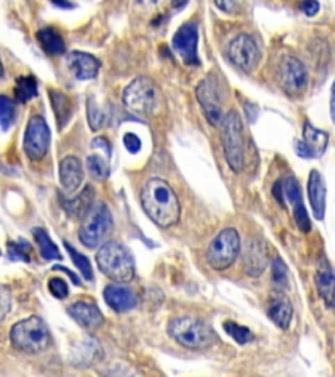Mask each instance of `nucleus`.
<instances>
[{"instance_id":"obj_44","label":"nucleus","mask_w":335,"mask_h":377,"mask_svg":"<svg viewBox=\"0 0 335 377\" xmlns=\"http://www.w3.org/2000/svg\"><path fill=\"white\" fill-rule=\"evenodd\" d=\"M272 193H274V195L277 197V200H279L280 203L283 204V184H281L280 181H278V182L274 185Z\"/></svg>"},{"instance_id":"obj_13","label":"nucleus","mask_w":335,"mask_h":377,"mask_svg":"<svg viewBox=\"0 0 335 377\" xmlns=\"http://www.w3.org/2000/svg\"><path fill=\"white\" fill-rule=\"evenodd\" d=\"M329 142V134L316 129L305 122L302 129V141H296L295 151L302 159H318L324 155Z\"/></svg>"},{"instance_id":"obj_16","label":"nucleus","mask_w":335,"mask_h":377,"mask_svg":"<svg viewBox=\"0 0 335 377\" xmlns=\"http://www.w3.org/2000/svg\"><path fill=\"white\" fill-rule=\"evenodd\" d=\"M283 188H284L286 198L288 200L293 207V218H295V222L297 224L299 230L302 232H309L312 225H311L308 212L305 210V206L302 202V188H300L297 179L295 177L286 178Z\"/></svg>"},{"instance_id":"obj_3","label":"nucleus","mask_w":335,"mask_h":377,"mask_svg":"<svg viewBox=\"0 0 335 377\" xmlns=\"http://www.w3.org/2000/svg\"><path fill=\"white\" fill-rule=\"evenodd\" d=\"M168 333L177 344L190 350L209 348L216 341V335L206 322L190 316L177 317L169 322Z\"/></svg>"},{"instance_id":"obj_9","label":"nucleus","mask_w":335,"mask_h":377,"mask_svg":"<svg viewBox=\"0 0 335 377\" xmlns=\"http://www.w3.org/2000/svg\"><path fill=\"white\" fill-rule=\"evenodd\" d=\"M51 141L50 129L41 115H33L24 135V152L32 161L45 157Z\"/></svg>"},{"instance_id":"obj_36","label":"nucleus","mask_w":335,"mask_h":377,"mask_svg":"<svg viewBox=\"0 0 335 377\" xmlns=\"http://www.w3.org/2000/svg\"><path fill=\"white\" fill-rule=\"evenodd\" d=\"M272 280L279 287H284L288 283V268L280 257H277L272 262Z\"/></svg>"},{"instance_id":"obj_30","label":"nucleus","mask_w":335,"mask_h":377,"mask_svg":"<svg viewBox=\"0 0 335 377\" xmlns=\"http://www.w3.org/2000/svg\"><path fill=\"white\" fill-rule=\"evenodd\" d=\"M87 168H88L90 177L95 178L96 181H104L109 177V173H111L109 164L101 156H90L87 160Z\"/></svg>"},{"instance_id":"obj_31","label":"nucleus","mask_w":335,"mask_h":377,"mask_svg":"<svg viewBox=\"0 0 335 377\" xmlns=\"http://www.w3.org/2000/svg\"><path fill=\"white\" fill-rule=\"evenodd\" d=\"M65 246L67 249L68 255L71 257V259L74 261L75 266L78 267L79 271L81 273V275L84 277V279L87 280H93V268H92V265H90V259L81 253H79L78 250L68 244V243H65Z\"/></svg>"},{"instance_id":"obj_15","label":"nucleus","mask_w":335,"mask_h":377,"mask_svg":"<svg viewBox=\"0 0 335 377\" xmlns=\"http://www.w3.org/2000/svg\"><path fill=\"white\" fill-rule=\"evenodd\" d=\"M268 255L266 243L259 237L247 240L243 252V267L246 275L257 278L268 266Z\"/></svg>"},{"instance_id":"obj_27","label":"nucleus","mask_w":335,"mask_h":377,"mask_svg":"<svg viewBox=\"0 0 335 377\" xmlns=\"http://www.w3.org/2000/svg\"><path fill=\"white\" fill-rule=\"evenodd\" d=\"M74 358L76 360L75 363H78L79 366L88 367L96 364L102 358L101 346L96 339L83 341L81 344H79L76 354H74Z\"/></svg>"},{"instance_id":"obj_10","label":"nucleus","mask_w":335,"mask_h":377,"mask_svg":"<svg viewBox=\"0 0 335 377\" xmlns=\"http://www.w3.org/2000/svg\"><path fill=\"white\" fill-rule=\"evenodd\" d=\"M228 56L235 66L245 72H252L261 59L257 44L249 34H238L228 47Z\"/></svg>"},{"instance_id":"obj_26","label":"nucleus","mask_w":335,"mask_h":377,"mask_svg":"<svg viewBox=\"0 0 335 377\" xmlns=\"http://www.w3.org/2000/svg\"><path fill=\"white\" fill-rule=\"evenodd\" d=\"M95 193L90 186L84 188L78 197L74 200H63L62 204L70 216L72 218H83V215L90 209V204L95 202Z\"/></svg>"},{"instance_id":"obj_28","label":"nucleus","mask_w":335,"mask_h":377,"mask_svg":"<svg viewBox=\"0 0 335 377\" xmlns=\"http://www.w3.org/2000/svg\"><path fill=\"white\" fill-rule=\"evenodd\" d=\"M33 237L35 243L40 248V255L46 261H56V259H62V255L58 249V246L54 244L49 233L46 232L44 228H34Z\"/></svg>"},{"instance_id":"obj_39","label":"nucleus","mask_w":335,"mask_h":377,"mask_svg":"<svg viewBox=\"0 0 335 377\" xmlns=\"http://www.w3.org/2000/svg\"><path fill=\"white\" fill-rule=\"evenodd\" d=\"M123 145L130 154H138L142 148V141L136 134L127 133L123 136Z\"/></svg>"},{"instance_id":"obj_22","label":"nucleus","mask_w":335,"mask_h":377,"mask_svg":"<svg viewBox=\"0 0 335 377\" xmlns=\"http://www.w3.org/2000/svg\"><path fill=\"white\" fill-rule=\"evenodd\" d=\"M317 289L320 296L322 298L327 307H333L334 304V273L332 266L325 261L318 268L316 275Z\"/></svg>"},{"instance_id":"obj_45","label":"nucleus","mask_w":335,"mask_h":377,"mask_svg":"<svg viewBox=\"0 0 335 377\" xmlns=\"http://www.w3.org/2000/svg\"><path fill=\"white\" fill-rule=\"evenodd\" d=\"M50 1L54 3L56 6L60 7V8H65V10L72 8V7H74V6L70 3V0H50Z\"/></svg>"},{"instance_id":"obj_21","label":"nucleus","mask_w":335,"mask_h":377,"mask_svg":"<svg viewBox=\"0 0 335 377\" xmlns=\"http://www.w3.org/2000/svg\"><path fill=\"white\" fill-rule=\"evenodd\" d=\"M308 197L312 206L314 218L322 220L326 210V186L324 179L317 170H312L308 179Z\"/></svg>"},{"instance_id":"obj_40","label":"nucleus","mask_w":335,"mask_h":377,"mask_svg":"<svg viewBox=\"0 0 335 377\" xmlns=\"http://www.w3.org/2000/svg\"><path fill=\"white\" fill-rule=\"evenodd\" d=\"M300 10H302L307 16L312 17L317 15L320 11V3L317 0H302L300 3Z\"/></svg>"},{"instance_id":"obj_4","label":"nucleus","mask_w":335,"mask_h":377,"mask_svg":"<svg viewBox=\"0 0 335 377\" xmlns=\"http://www.w3.org/2000/svg\"><path fill=\"white\" fill-rule=\"evenodd\" d=\"M11 342L17 350L26 354H40L51 342V335L45 321L37 316H31L12 326Z\"/></svg>"},{"instance_id":"obj_11","label":"nucleus","mask_w":335,"mask_h":377,"mask_svg":"<svg viewBox=\"0 0 335 377\" xmlns=\"http://www.w3.org/2000/svg\"><path fill=\"white\" fill-rule=\"evenodd\" d=\"M278 81L281 89L291 96L302 93L308 83V72L302 61L295 56H286L278 70Z\"/></svg>"},{"instance_id":"obj_25","label":"nucleus","mask_w":335,"mask_h":377,"mask_svg":"<svg viewBox=\"0 0 335 377\" xmlns=\"http://www.w3.org/2000/svg\"><path fill=\"white\" fill-rule=\"evenodd\" d=\"M268 316L271 321L280 329L283 330L288 329L292 321V316H293V308L291 305L290 300L284 299V298L275 300L268 310Z\"/></svg>"},{"instance_id":"obj_12","label":"nucleus","mask_w":335,"mask_h":377,"mask_svg":"<svg viewBox=\"0 0 335 377\" xmlns=\"http://www.w3.org/2000/svg\"><path fill=\"white\" fill-rule=\"evenodd\" d=\"M172 45L186 65L198 66L201 63L198 58V26L195 22H186L179 26L173 35Z\"/></svg>"},{"instance_id":"obj_48","label":"nucleus","mask_w":335,"mask_h":377,"mask_svg":"<svg viewBox=\"0 0 335 377\" xmlns=\"http://www.w3.org/2000/svg\"><path fill=\"white\" fill-rule=\"evenodd\" d=\"M148 1H152V3H155L156 0H140V3H148Z\"/></svg>"},{"instance_id":"obj_43","label":"nucleus","mask_w":335,"mask_h":377,"mask_svg":"<svg viewBox=\"0 0 335 377\" xmlns=\"http://www.w3.org/2000/svg\"><path fill=\"white\" fill-rule=\"evenodd\" d=\"M54 270H60V271H65L66 274H67L68 277L71 278V280L76 284V286H80L81 283H80V279H79L78 275L76 274H74L71 270H68L67 267H63V266H54Z\"/></svg>"},{"instance_id":"obj_8","label":"nucleus","mask_w":335,"mask_h":377,"mask_svg":"<svg viewBox=\"0 0 335 377\" xmlns=\"http://www.w3.org/2000/svg\"><path fill=\"white\" fill-rule=\"evenodd\" d=\"M240 236L235 228H227L219 233L207 250L209 265L223 271L235 264L240 255Z\"/></svg>"},{"instance_id":"obj_41","label":"nucleus","mask_w":335,"mask_h":377,"mask_svg":"<svg viewBox=\"0 0 335 377\" xmlns=\"http://www.w3.org/2000/svg\"><path fill=\"white\" fill-rule=\"evenodd\" d=\"M92 148L102 150L109 159H111V156H112V147H111V143L108 142V139H105V138H102V136H97L96 139L92 141Z\"/></svg>"},{"instance_id":"obj_18","label":"nucleus","mask_w":335,"mask_h":377,"mask_svg":"<svg viewBox=\"0 0 335 377\" xmlns=\"http://www.w3.org/2000/svg\"><path fill=\"white\" fill-rule=\"evenodd\" d=\"M67 65L79 80L96 78L100 71V61L90 53L71 51L67 56Z\"/></svg>"},{"instance_id":"obj_19","label":"nucleus","mask_w":335,"mask_h":377,"mask_svg":"<svg viewBox=\"0 0 335 377\" xmlns=\"http://www.w3.org/2000/svg\"><path fill=\"white\" fill-rule=\"evenodd\" d=\"M67 312L71 319H74L80 326L85 329H97L105 321L99 307L93 303L87 301L72 303L68 307Z\"/></svg>"},{"instance_id":"obj_29","label":"nucleus","mask_w":335,"mask_h":377,"mask_svg":"<svg viewBox=\"0 0 335 377\" xmlns=\"http://www.w3.org/2000/svg\"><path fill=\"white\" fill-rule=\"evenodd\" d=\"M13 92H15L16 100L19 102H28L38 95L37 80L31 75L19 77L16 79V86H15Z\"/></svg>"},{"instance_id":"obj_46","label":"nucleus","mask_w":335,"mask_h":377,"mask_svg":"<svg viewBox=\"0 0 335 377\" xmlns=\"http://www.w3.org/2000/svg\"><path fill=\"white\" fill-rule=\"evenodd\" d=\"M188 3V0H172V4L174 8H181Z\"/></svg>"},{"instance_id":"obj_33","label":"nucleus","mask_w":335,"mask_h":377,"mask_svg":"<svg viewBox=\"0 0 335 377\" xmlns=\"http://www.w3.org/2000/svg\"><path fill=\"white\" fill-rule=\"evenodd\" d=\"M224 330L227 332L228 335H231L237 344H249L253 339V334L247 328L241 326L234 321L224 322Z\"/></svg>"},{"instance_id":"obj_1","label":"nucleus","mask_w":335,"mask_h":377,"mask_svg":"<svg viewBox=\"0 0 335 377\" xmlns=\"http://www.w3.org/2000/svg\"><path fill=\"white\" fill-rule=\"evenodd\" d=\"M142 207L148 218L158 227L168 228L179 222L181 216L179 200L163 178H149L140 191Z\"/></svg>"},{"instance_id":"obj_32","label":"nucleus","mask_w":335,"mask_h":377,"mask_svg":"<svg viewBox=\"0 0 335 377\" xmlns=\"http://www.w3.org/2000/svg\"><path fill=\"white\" fill-rule=\"evenodd\" d=\"M33 252L32 245L29 244L25 240H19V241H11L8 244V255L13 261H24L29 262L31 261V253Z\"/></svg>"},{"instance_id":"obj_7","label":"nucleus","mask_w":335,"mask_h":377,"mask_svg":"<svg viewBox=\"0 0 335 377\" xmlns=\"http://www.w3.org/2000/svg\"><path fill=\"white\" fill-rule=\"evenodd\" d=\"M123 104L138 115H152L158 106V90L149 78L133 80L123 90Z\"/></svg>"},{"instance_id":"obj_23","label":"nucleus","mask_w":335,"mask_h":377,"mask_svg":"<svg viewBox=\"0 0 335 377\" xmlns=\"http://www.w3.org/2000/svg\"><path fill=\"white\" fill-rule=\"evenodd\" d=\"M37 40L49 56H59L66 51V45L63 37L51 26L44 28L37 32Z\"/></svg>"},{"instance_id":"obj_34","label":"nucleus","mask_w":335,"mask_h":377,"mask_svg":"<svg viewBox=\"0 0 335 377\" xmlns=\"http://www.w3.org/2000/svg\"><path fill=\"white\" fill-rule=\"evenodd\" d=\"M87 114H88V123L92 131L101 130L102 126L106 122V115L90 97L87 102Z\"/></svg>"},{"instance_id":"obj_47","label":"nucleus","mask_w":335,"mask_h":377,"mask_svg":"<svg viewBox=\"0 0 335 377\" xmlns=\"http://www.w3.org/2000/svg\"><path fill=\"white\" fill-rule=\"evenodd\" d=\"M3 75H4V68H3L1 61H0V79L3 78Z\"/></svg>"},{"instance_id":"obj_37","label":"nucleus","mask_w":335,"mask_h":377,"mask_svg":"<svg viewBox=\"0 0 335 377\" xmlns=\"http://www.w3.org/2000/svg\"><path fill=\"white\" fill-rule=\"evenodd\" d=\"M47 287H49L50 294L59 300L66 299L68 296V292H70L66 280L62 279V278H51L49 280Z\"/></svg>"},{"instance_id":"obj_49","label":"nucleus","mask_w":335,"mask_h":377,"mask_svg":"<svg viewBox=\"0 0 335 377\" xmlns=\"http://www.w3.org/2000/svg\"><path fill=\"white\" fill-rule=\"evenodd\" d=\"M0 255H1V250H0Z\"/></svg>"},{"instance_id":"obj_24","label":"nucleus","mask_w":335,"mask_h":377,"mask_svg":"<svg viewBox=\"0 0 335 377\" xmlns=\"http://www.w3.org/2000/svg\"><path fill=\"white\" fill-rule=\"evenodd\" d=\"M50 101H51V108L56 113V122L60 127H65L67 125L71 114H72V105L67 96L56 89H50Z\"/></svg>"},{"instance_id":"obj_14","label":"nucleus","mask_w":335,"mask_h":377,"mask_svg":"<svg viewBox=\"0 0 335 377\" xmlns=\"http://www.w3.org/2000/svg\"><path fill=\"white\" fill-rule=\"evenodd\" d=\"M197 100L201 104L203 113L207 118V121L213 126H218L222 121V105L219 93L215 86V81L211 78H206L202 80L197 87Z\"/></svg>"},{"instance_id":"obj_17","label":"nucleus","mask_w":335,"mask_h":377,"mask_svg":"<svg viewBox=\"0 0 335 377\" xmlns=\"http://www.w3.org/2000/svg\"><path fill=\"white\" fill-rule=\"evenodd\" d=\"M104 299L113 311L118 313L131 311L138 304V298L134 291L121 283L109 284L104 289Z\"/></svg>"},{"instance_id":"obj_42","label":"nucleus","mask_w":335,"mask_h":377,"mask_svg":"<svg viewBox=\"0 0 335 377\" xmlns=\"http://www.w3.org/2000/svg\"><path fill=\"white\" fill-rule=\"evenodd\" d=\"M215 4L219 10L227 12V13H232L237 10V1L236 0H215Z\"/></svg>"},{"instance_id":"obj_2","label":"nucleus","mask_w":335,"mask_h":377,"mask_svg":"<svg viewBox=\"0 0 335 377\" xmlns=\"http://www.w3.org/2000/svg\"><path fill=\"white\" fill-rule=\"evenodd\" d=\"M96 261L101 271L115 283L126 284L134 279V258L126 246L117 241L102 245Z\"/></svg>"},{"instance_id":"obj_5","label":"nucleus","mask_w":335,"mask_h":377,"mask_svg":"<svg viewBox=\"0 0 335 377\" xmlns=\"http://www.w3.org/2000/svg\"><path fill=\"white\" fill-rule=\"evenodd\" d=\"M113 219L111 210L104 202H93L83 215L79 239L87 248H97L112 233Z\"/></svg>"},{"instance_id":"obj_6","label":"nucleus","mask_w":335,"mask_h":377,"mask_svg":"<svg viewBox=\"0 0 335 377\" xmlns=\"http://www.w3.org/2000/svg\"><path fill=\"white\" fill-rule=\"evenodd\" d=\"M222 143L229 168L238 173L244 168V135L243 122L236 111H231L222 120Z\"/></svg>"},{"instance_id":"obj_38","label":"nucleus","mask_w":335,"mask_h":377,"mask_svg":"<svg viewBox=\"0 0 335 377\" xmlns=\"http://www.w3.org/2000/svg\"><path fill=\"white\" fill-rule=\"evenodd\" d=\"M11 292L6 286H0V322L11 311Z\"/></svg>"},{"instance_id":"obj_35","label":"nucleus","mask_w":335,"mask_h":377,"mask_svg":"<svg viewBox=\"0 0 335 377\" xmlns=\"http://www.w3.org/2000/svg\"><path fill=\"white\" fill-rule=\"evenodd\" d=\"M13 118H15L13 101L7 96L0 95V127L4 130L8 129L13 122Z\"/></svg>"},{"instance_id":"obj_20","label":"nucleus","mask_w":335,"mask_h":377,"mask_svg":"<svg viewBox=\"0 0 335 377\" xmlns=\"http://www.w3.org/2000/svg\"><path fill=\"white\" fill-rule=\"evenodd\" d=\"M59 178L62 188H65L68 194L80 188L84 178V170L81 161L76 156H67L60 161Z\"/></svg>"}]
</instances>
